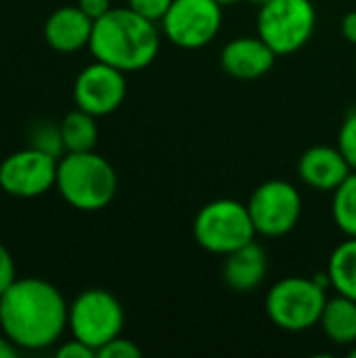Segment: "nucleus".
<instances>
[{
	"mask_svg": "<svg viewBox=\"0 0 356 358\" xmlns=\"http://www.w3.org/2000/svg\"><path fill=\"white\" fill-rule=\"evenodd\" d=\"M327 304V289L315 277H287L277 281L266 294L264 308L273 325L300 334L319 325Z\"/></svg>",
	"mask_w": 356,
	"mask_h": 358,
	"instance_id": "20e7f679",
	"label": "nucleus"
},
{
	"mask_svg": "<svg viewBox=\"0 0 356 358\" xmlns=\"http://www.w3.org/2000/svg\"><path fill=\"white\" fill-rule=\"evenodd\" d=\"M174 0H128V6L149 21H162Z\"/></svg>",
	"mask_w": 356,
	"mask_h": 358,
	"instance_id": "5701e85b",
	"label": "nucleus"
},
{
	"mask_svg": "<svg viewBox=\"0 0 356 358\" xmlns=\"http://www.w3.org/2000/svg\"><path fill=\"white\" fill-rule=\"evenodd\" d=\"M55 189L71 208L80 212H99L113 201L118 193V174L113 166L94 151L65 153L57 166Z\"/></svg>",
	"mask_w": 356,
	"mask_h": 358,
	"instance_id": "7ed1b4c3",
	"label": "nucleus"
},
{
	"mask_svg": "<svg viewBox=\"0 0 356 358\" xmlns=\"http://www.w3.org/2000/svg\"><path fill=\"white\" fill-rule=\"evenodd\" d=\"M338 149L342 151V155L350 164L353 172H356V111H353L344 120V124L340 126V132H338Z\"/></svg>",
	"mask_w": 356,
	"mask_h": 358,
	"instance_id": "412c9836",
	"label": "nucleus"
},
{
	"mask_svg": "<svg viewBox=\"0 0 356 358\" xmlns=\"http://www.w3.org/2000/svg\"><path fill=\"white\" fill-rule=\"evenodd\" d=\"M327 275L332 289L356 300V237H348L332 252Z\"/></svg>",
	"mask_w": 356,
	"mask_h": 358,
	"instance_id": "a211bd4d",
	"label": "nucleus"
},
{
	"mask_svg": "<svg viewBox=\"0 0 356 358\" xmlns=\"http://www.w3.org/2000/svg\"><path fill=\"white\" fill-rule=\"evenodd\" d=\"M350 358H356V346L350 350Z\"/></svg>",
	"mask_w": 356,
	"mask_h": 358,
	"instance_id": "7c9ffc66",
	"label": "nucleus"
},
{
	"mask_svg": "<svg viewBox=\"0 0 356 358\" xmlns=\"http://www.w3.org/2000/svg\"><path fill=\"white\" fill-rule=\"evenodd\" d=\"M248 2H252V4H256V6L260 8V6H264L266 2H271V0H248Z\"/></svg>",
	"mask_w": 356,
	"mask_h": 358,
	"instance_id": "c85d7f7f",
	"label": "nucleus"
},
{
	"mask_svg": "<svg viewBox=\"0 0 356 358\" xmlns=\"http://www.w3.org/2000/svg\"><path fill=\"white\" fill-rule=\"evenodd\" d=\"M350 174L353 168L338 147H327V145L311 147L300 155L298 162L300 180L317 191L334 193Z\"/></svg>",
	"mask_w": 356,
	"mask_h": 358,
	"instance_id": "ddd939ff",
	"label": "nucleus"
},
{
	"mask_svg": "<svg viewBox=\"0 0 356 358\" xmlns=\"http://www.w3.org/2000/svg\"><path fill=\"white\" fill-rule=\"evenodd\" d=\"M159 23L172 44L197 50L218 36L222 6L216 0H174Z\"/></svg>",
	"mask_w": 356,
	"mask_h": 358,
	"instance_id": "1a4fd4ad",
	"label": "nucleus"
},
{
	"mask_svg": "<svg viewBox=\"0 0 356 358\" xmlns=\"http://www.w3.org/2000/svg\"><path fill=\"white\" fill-rule=\"evenodd\" d=\"M67 329L71 338L99 352L107 342L122 336L124 306L107 289H84L69 304Z\"/></svg>",
	"mask_w": 356,
	"mask_h": 358,
	"instance_id": "423d86ee",
	"label": "nucleus"
},
{
	"mask_svg": "<svg viewBox=\"0 0 356 358\" xmlns=\"http://www.w3.org/2000/svg\"><path fill=\"white\" fill-rule=\"evenodd\" d=\"M277 52L260 36H241L231 40L220 55L222 69L237 80H258L275 65Z\"/></svg>",
	"mask_w": 356,
	"mask_h": 358,
	"instance_id": "f8f14e48",
	"label": "nucleus"
},
{
	"mask_svg": "<svg viewBox=\"0 0 356 358\" xmlns=\"http://www.w3.org/2000/svg\"><path fill=\"white\" fill-rule=\"evenodd\" d=\"M159 29L130 6L111 8L94 21L90 52L97 61L109 63L124 73L151 65L159 52Z\"/></svg>",
	"mask_w": 356,
	"mask_h": 358,
	"instance_id": "f03ea898",
	"label": "nucleus"
},
{
	"mask_svg": "<svg viewBox=\"0 0 356 358\" xmlns=\"http://www.w3.org/2000/svg\"><path fill=\"white\" fill-rule=\"evenodd\" d=\"M57 166V157L27 145L0 162V189L19 199L40 197L55 187Z\"/></svg>",
	"mask_w": 356,
	"mask_h": 358,
	"instance_id": "9d476101",
	"label": "nucleus"
},
{
	"mask_svg": "<svg viewBox=\"0 0 356 358\" xmlns=\"http://www.w3.org/2000/svg\"><path fill=\"white\" fill-rule=\"evenodd\" d=\"M317 10L311 0H271L258 10V36L279 55L300 50L313 36Z\"/></svg>",
	"mask_w": 356,
	"mask_h": 358,
	"instance_id": "0eeeda50",
	"label": "nucleus"
},
{
	"mask_svg": "<svg viewBox=\"0 0 356 358\" xmlns=\"http://www.w3.org/2000/svg\"><path fill=\"white\" fill-rule=\"evenodd\" d=\"M17 279V271H15V260L10 256V252L4 248V243L0 241V296L4 294V289Z\"/></svg>",
	"mask_w": 356,
	"mask_h": 358,
	"instance_id": "b1692460",
	"label": "nucleus"
},
{
	"mask_svg": "<svg viewBox=\"0 0 356 358\" xmlns=\"http://www.w3.org/2000/svg\"><path fill=\"white\" fill-rule=\"evenodd\" d=\"M17 348L6 340V336L0 331V358H13V357H17Z\"/></svg>",
	"mask_w": 356,
	"mask_h": 358,
	"instance_id": "cd10ccee",
	"label": "nucleus"
},
{
	"mask_svg": "<svg viewBox=\"0 0 356 358\" xmlns=\"http://www.w3.org/2000/svg\"><path fill=\"white\" fill-rule=\"evenodd\" d=\"M69 304L52 283L38 277L15 279L0 296V331L23 352L46 350L67 331Z\"/></svg>",
	"mask_w": 356,
	"mask_h": 358,
	"instance_id": "f257e3e1",
	"label": "nucleus"
},
{
	"mask_svg": "<svg viewBox=\"0 0 356 358\" xmlns=\"http://www.w3.org/2000/svg\"><path fill=\"white\" fill-rule=\"evenodd\" d=\"M325 338L336 346H355L356 344V300L338 294L327 298L319 321Z\"/></svg>",
	"mask_w": 356,
	"mask_h": 358,
	"instance_id": "dca6fc26",
	"label": "nucleus"
},
{
	"mask_svg": "<svg viewBox=\"0 0 356 358\" xmlns=\"http://www.w3.org/2000/svg\"><path fill=\"white\" fill-rule=\"evenodd\" d=\"M332 216L346 237H356V172L334 191Z\"/></svg>",
	"mask_w": 356,
	"mask_h": 358,
	"instance_id": "6ab92c4d",
	"label": "nucleus"
},
{
	"mask_svg": "<svg viewBox=\"0 0 356 358\" xmlns=\"http://www.w3.org/2000/svg\"><path fill=\"white\" fill-rule=\"evenodd\" d=\"M29 147L40 149L57 159H61L67 151H65V143H63V134H61V126L52 124V122H38L31 126L29 130Z\"/></svg>",
	"mask_w": 356,
	"mask_h": 358,
	"instance_id": "aec40b11",
	"label": "nucleus"
},
{
	"mask_svg": "<svg viewBox=\"0 0 356 358\" xmlns=\"http://www.w3.org/2000/svg\"><path fill=\"white\" fill-rule=\"evenodd\" d=\"M256 227L248 203L235 199H216L206 203L193 222V237L210 254L227 256L254 241Z\"/></svg>",
	"mask_w": 356,
	"mask_h": 358,
	"instance_id": "39448f33",
	"label": "nucleus"
},
{
	"mask_svg": "<svg viewBox=\"0 0 356 358\" xmlns=\"http://www.w3.org/2000/svg\"><path fill=\"white\" fill-rule=\"evenodd\" d=\"M141 348L132 342V340H128V338H122V336H118V338H113L111 342H107L103 348H99V352H97V357L101 358H141Z\"/></svg>",
	"mask_w": 356,
	"mask_h": 358,
	"instance_id": "4be33fe9",
	"label": "nucleus"
},
{
	"mask_svg": "<svg viewBox=\"0 0 356 358\" xmlns=\"http://www.w3.org/2000/svg\"><path fill=\"white\" fill-rule=\"evenodd\" d=\"M59 126H61V134H63L67 153L94 151L97 141H99V126H97L94 115L76 107L61 120Z\"/></svg>",
	"mask_w": 356,
	"mask_h": 358,
	"instance_id": "f3484780",
	"label": "nucleus"
},
{
	"mask_svg": "<svg viewBox=\"0 0 356 358\" xmlns=\"http://www.w3.org/2000/svg\"><path fill=\"white\" fill-rule=\"evenodd\" d=\"M59 358H94L97 357V350H92L90 346H86L84 342L71 338L69 342H63L57 352H55Z\"/></svg>",
	"mask_w": 356,
	"mask_h": 358,
	"instance_id": "393cba45",
	"label": "nucleus"
},
{
	"mask_svg": "<svg viewBox=\"0 0 356 358\" xmlns=\"http://www.w3.org/2000/svg\"><path fill=\"white\" fill-rule=\"evenodd\" d=\"M78 6L92 19H101L105 13H109L113 6H111V0H78Z\"/></svg>",
	"mask_w": 356,
	"mask_h": 358,
	"instance_id": "a878e982",
	"label": "nucleus"
},
{
	"mask_svg": "<svg viewBox=\"0 0 356 358\" xmlns=\"http://www.w3.org/2000/svg\"><path fill=\"white\" fill-rule=\"evenodd\" d=\"M269 273V256L258 243H248L225 256L222 279L235 294H250L262 285Z\"/></svg>",
	"mask_w": 356,
	"mask_h": 358,
	"instance_id": "2eb2a0df",
	"label": "nucleus"
},
{
	"mask_svg": "<svg viewBox=\"0 0 356 358\" xmlns=\"http://www.w3.org/2000/svg\"><path fill=\"white\" fill-rule=\"evenodd\" d=\"M220 6H229V4H235V2H239V0H216Z\"/></svg>",
	"mask_w": 356,
	"mask_h": 358,
	"instance_id": "c756f323",
	"label": "nucleus"
},
{
	"mask_svg": "<svg viewBox=\"0 0 356 358\" xmlns=\"http://www.w3.org/2000/svg\"><path fill=\"white\" fill-rule=\"evenodd\" d=\"M94 21L80 6H61L44 23V38L57 52H78L90 44Z\"/></svg>",
	"mask_w": 356,
	"mask_h": 358,
	"instance_id": "4468645a",
	"label": "nucleus"
},
{
	"mask_svg": "<svg viewBox=\"0 0 356 358\" xmlns=\"http://www.w3.org/2000/svg\"><path fill=\"white\" fill-rule=\"evenodd\" d=\"M256 233L264 237H283L296 229L302 216V195L287 180H266L248 201Z\"/></svg>",
	"mask_w": 356,
	"mask_h": 358,
	"instance_id": "6e6552de",
	"label": "nucleus"
},
{
	"mask_svg": "<svg viewBox=\"0 0 356 358\" xmlns=\"http://www.w3.org/2000/svg\"><path fill=\"white\" fill-rule=\"evenodd\" d=\"M126 76L122 69L97 61L86 65L73 82L76 107L94 117H103L122 107L126 99Z\"/></svg>",
	"mask_w": 356,
	"mask_h": 358,
	"instance_id": "9b49d317",
	"label": "nucleus"
},
{
	"mask_svg": "<svg viewBox=\"0 0 356 358\" xmlns=\"http://www.w3.org/2000/svg\"><path fill=\"white\" fill-rule=\"evenodd\" d=\"M342 36L356 46V10H350L342 19Z\"/></svg>",
	"mask_w": 356,
	"mask_h": 358,
	"instance_id": "bb28decb",
	"label": "nucleus"
}]
</instances>
